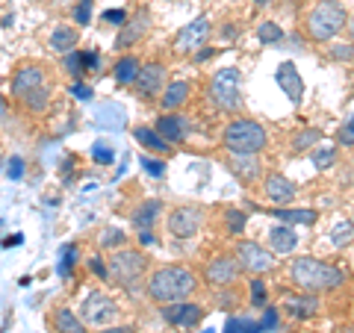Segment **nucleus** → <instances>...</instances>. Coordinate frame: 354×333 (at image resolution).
Instances as JSON below:
<instances>
[{
  "mask_svg": "<svg viewBox=\"0 0 354 333\" xmlns=\"http://www.w3.org/2000/svg\"><path fill=\"white\" fill-rule=\"evenodd\" d=\"M274 325H278V310L274 307H266V316L260 321V330H274Z\"/></svg>",
  "mask_w": 354,
  "mask_h": 333,
  "instance_id": "41",
  "label": "nucleus"
},
{
  "mask_svg": "<svg viewBox=\"0 0 354 333\" xmlns=\"http://www.w3.org/2000/svg\"><path fill=\"white\" fill-rule=\"evenodd\" d=\"M48 325L53 333H88L86 321L77 316V310H71V307H57L48 316Z\"/></svg>",
  "mask_w": 354,
  "mask_h": 333,
  "instance_id": "14",
  "label": "nucleus"
},
{
  "mask_svg": "<svg viewBox=\"0 0 354 333\" xmlns=\"http://www.w3.org/2000/svg\"><path fill=\"white\" fill-rule=\"evenodd\" d=\"M351 239H354V225H351V221H342V225H337V227H334V233H330V242H334L337 248L348 245Z\"/></svg>",
  "mask_w": 354,
  "mask_h": 333,
  "instance_id": "32",
  "label": "nucleus"
},
{
  "mask_svg": "<svg viewBox=\"0 0 354 333\" xmlns=\"http://www.w3.org/2000/svg\"><path fill=\"white\" fill-rule=\"evenodd\" d=\"M257 39L263 44H274V41H281L283 39V30L278 24H272V21H263V24L257 27Z\"/></svg>",
  "mask_w": 354,
  "mask_h": 333,
  "instance_id": "31",
  "label": "nucleus"
},
{
  "mask_svg": "<svg viewBox=\"0 0 354 333\" xmlns=\"http://www.w3.org/2000/svg\"><path fill=\"white\" fill-rule=\"evenodd\" d=\"M272 216H278L283 221H292V225H313L316 221L313 209H274Z\"/></svg>",
  "mask_w": 354,
  "mask_h": 333,
  "instance_id": "30",
  "label": "nucleus"
},
{
  "mask_svg": "<svg viewBox=\"0 0 354 333\" xmlns=\"http://www.w3.org/2000/svg\"><path fill=\"white\" fill-rule=\"evenodd\" d=\"M48 86V68L36 59H24L12 68V77H9V97L12 101H21L24 95H30L32 88Z\"/></svg>",
  "mask_w": 354,
  "mask_h": 333,
  "instance_id": "7",
  "label": "nucleus"
},
{
  "mask_svg": "<svg viewBox=\"0 0 354 333\" xmlns=\"http://www.w3.org/2000/svg\"><path fill=\"white\" fill-rule=\"evenodd\" d=\"M236 263H239V269L263 274V272H272L278 260L272 257V251L260 248L257 242H239V245H236Z\"/></svg>",
  "mask_w": 354,
  "mask_h": 333,
  "instance_id": "9",
  "label": "nucleus"
},
{
  "mask_svg": "<svg viewBox=\"0 0 354 333\" xmlns=\"http://www.w3.org/2000/svg\"><path fill=\"white\" fill-rule=\"evenodd\" d=\"M337 162V151L334 148H316L313 151V165L316 169H330Z\"/></svg>",
  "mask_w": 354,
  "mask_h": 333,
  "instance_id": "35",
  "label": "nucleus"
},
{
  "mask_svg": "<svg viewBox=\"0 0 354 333\" xmlns=\"http://www.w3.org/2000/svg\"><path fill=\"white\" fill-rule=\"evenodd\" d=\"M142 165H145V171L148 174H153V177H162V162L160 160H151V157H145V160H142Z\"/></svg>",
  "mask_w": 354,
  "mask_h": 333,
  "instance_id": "46",
  "label": "nucleus"
},
{
  "mask_svg": "<svg viewBox=\"0 0 354 333\" xmlns=\"http://www.w3.org/2000/svg\"><path fill=\"white\" fill-rule=\"evenodd\" d=\"M346 24H348V15H346V9H342V3H337V0H322L307 18V32L313 41H330Z\"/></svg>",
  "mask_w": 354,
  "mask_h": 333,
  "instance_id": "4",
  "label": "nucleus"
},
{
  "mask_svg": "<svg viewBox=\"0 0 354 333\" xmlns=\"http://www.w3.org/2000/svg\"><path fill=\"white\" fill-rule=\"evenodd\" d=\"M209 39V21L207 18H195L192 24H186L174 39V50L177 53H198Z\"/></svg>",
  "mask_w": 354,
  "mask_h": 333,
  "instance_id": "11",
  "label": "nucleus"
},
{
  "mask_svg": "<svg viewBox=\"0 0 354 333\" xmlns=\"http://www.w3.org/2000/svg\"><path fill=\"white\" fill-rule=\"evenodd\" d=\"M201 221H204V213L198 207H180L174 209V213L169 216V233L177 239H192L198 230H201Z\"/></svg>",
  "mask_w": 354,
  "mask_h": 333,
  "instance_id": "10",
  "label": "nucleus"
},
{
  "mask_svg": "<svg viewBox=\"0 0 354 333\" xmlns=\"http://www.w3.org/2000/svg\"><path fill=\"white\" fill-rule=\"evenodd\" d=\"M148 272V257H145V251H139V248H118L113 251V257H109L106 263V274H109V280H115L118 286H136L142 277H145Z\"/></svg>",
  "mask_w": 354,
  "mask_h": 333,
  "instance_id": "3",
  "label": "nucleus"
},
{
  "mask_svg": "<svg viewBox=\"0 0 354 333\" xmlns=\"http://www.w3.org/2000/svg\"><path fill=\"white\" fill-rule=\"evenodd\" d=\"M77 44H80V30L77 27H68V24H57L53 27V32H50V39H48V48L53 50V53H71V50H77Z\"/></svg>",
  "mask_w": 354,
  "mask_h": 333,
  "instance_id": "19",
  "label": "nucleus"
},
{
  "mask_svg": "<svg viewBox=\"0 0 354 333\" xmlns=\"http://www.w3.org/2000/svg\"><path fill=\"white\" fill-rule=\"evenodd\" d=\"M139 242L142 245H157V233L153 230H139Z\"/></svg>",
  "mask_w": 354,
  "mask_h": 333,
  "instance_id": "49",
  "label": "nucleus"
},
{
  "mask_svg": "<svg viewBox=\"0 0 354 333\" xmlns=\"http://www.w3.org/2000/svg\"><path fill=\"white\" fill-rule=\"evenodd\" d=\"M77 316L86 321V327H113L121 316V307L115 304V298L106 295L104 289H92V292H86V298L80 301Z\"/></svg>",
  "mask_w": 354,
  "mask_h": 333,
  "instance_id": "6",
  "label": "nucleus"
},
{
  "mask_svg": "<svg viewBox=\"0 0 354 333\" xmlns=\"http://www.w3.org/2000/svg\"><path fill=\"white\" fill-rule=\"evenodd\" d=\"M153 130H157L169 145H177V142H183L186 133H189V118L180 113H165L162 118H157V127Z\"/></svg>",
  "mask_w": 354,
  "mask_h": 333,
  "instance_id": "13",
  "label": "nucleus"
},
{
  "mask_svg": "<svg viewBox=\"0 0 354 333\" xmlns=\"http://www.w3.org/2000/svg\"><path fill=\"white\" fill-rule=\"evenodd\" d=\"M165 318L171 321V325L177 327H195L198 321H201L204 316V310L198 307V304H186V301H174V307H165L162 310Z\"/></svg>",
  "mask_w": 354,
  "mask_h": 333,
  "instance_id": "18",
  "label": "nucleus"
},
{
  "mask_svg": "<svg viewBox=\"0 0 354 333\" xmlns=\"http://www.w3.org/2000/svg\"><path fill=\"white\" fill-rule=\"evenodd\" d=\"M319 298L313 295V292H307L304 298H292L290 301V313L295 316V318H310V316H316L319 313Z\"/></svg>",
  "mask_w": 354,
  "mask_h": 333,
  "instance_id": "28",
  "label": "nucleus"
},
{
  "mask_svg": "<svg viewBox=\"0 0 354 333\" xmlns=\"http://www.w3.org/2000/svg\"><path fill=\"white\" fill-rule=\"evenodd\" d=\"M227 221H230V230L239 233V230H242V225H245V216L236 213V209H234V213H227Z\"/></svg>",
  "mask_w": 354,
  "mask_h": 333,
  "instance_id": "48",
  "label": "nucleus"
},
{
  "mask_svg": "<svg viewBox=\"0 0 354 333\" xmlns=\"http://www.w3.org/2000/svg\"><path fill=\"white\" fill-rule=\"evenodd\" d=\"M339 142H342V145H354V115H351L348 124L339 130Z\"/></svg>",
  "mask_w": 354,
  "mask_h": 333,
  "instance_id": "47",
  "label": "nucleus"
},
{
  "mask_svg": "<svg viewBox=\"0 0 354 333\" xmlns=\"http://www.w3.org/2000/svg\"><path fill=\"white\" fill-rule=\"evenodd\" d=\"M71 95L77 97V101H92V86H86L83 80H74Z\"/></svg>",
  "mask_w": 354,
  "mask_h": 333,
  "instance_id": "38",
  "label": "nucleus"
},
{
  "mask_svg": "<svg viewBox=\"0 0 354 333\" xmlns=\"http://www.w3.org/2000/svg\"><path fill=\"white\" fill-rule=\"evenodd\" d=\"M254 3H260V6H263V3H272V0H254Z\"/></svg>",
  "mask_w": 354,
  "mask_h": 333,
  "instance_id": "52",
  "label": "nucleus"
},
{
  "mask_svg": "<svg viewBox=\"0 0 354 333\" xmlns=\"http://www.w3.org/2000/svg\"><path fill=\"white\" fill-rule=\"evenodd\" d=\"M198 286V277L186 265H162L148 277V295L157 304L186 301Z\"/></svg>",
  "mask_w": 354,
  "mask_h": 333,
  "instance_id": "1",
  "label": "nucleus"
},
{
  "mask_svg": "<svg viewBox=\"0 0 354 333\" xmlns=\"http://www.w3.org/2000/svg\"><path fill=\"white\" fill-rule=\"evenodd\" d=\"M6 165H9V169H3V171L12 177V180H21V174H24V160H21V157H12Z\"/></svg>",
  "mask_w": 354,
  "mask_h": 333,
  "instance_id": "39",
  "label": "nucleus"
},
{
  "mask_svg": "<svg viewBox=\"0 0 354 333\" xmlns=\"http://www.w3.org/2000/svg\"><path fill=\"white\" fill-rule=\"evenodd\" d=\"M133 88H136L139 97H153V95H160L162 88H165V65H162V62H148V65H142L136 83H133Z\"/></svg>",
  "mask_w": 354,
  "mask_h": 333,
  "instance_id": "12",
  "label": "nucleus"
},
{
  "mask_svg": "<svg viewBox=\"0 0 354 333\" xmlns=\"http://www.w3.org/2000/svg\"><path fill=\"white\" fill-rule=\"evenodd\" d=\"M133 136H136V142L145 151H153V153H169L171 151V145L153 127H136V130H133Z\"/></svg>",
  "mask_w": 354,
  "mask_h": 333,
  "instance_id": "26",
  "label": "nucleus"
},
{
  "mask_svg": "<svg viewBox=\"0 0 354 333\" xmlns=\"http://www.w3.org/2000/svg\"><path fill=\"white\" fill-rule=\"evenodd\" d=\"M97 242H101V248L118 251V248L127 245V236H124V230H118V227H104L101 236H97Z\"/></svg>",
  "mask_w": 354,
  "mask_h": 333,
  "instance_id": "29",
  "label": "nucleus"
},
{
  "mask_svg": "<svg viewBox=\"0 0 354 333\" xmlns=\"http://www.w3.org/2000/svg\"><path fill=\"white\" fill-rule=\"evenodd\" d=\"M74 263H77V248H74V245H65V251H62V263H59V274H62V277H68Z\"/></svg>",
  "mask_w": 354,
  "mask_h": 333,
  "instance_id": "37",
  "label": "nucleus"
},
{
  "mask_svg": "<svg viewBox=\"0 0 354 333\" xmlns=\"http://www.w3.org/2000/svg\"><path fill=\"white\" fill-rule=\"evenodd\" d=\"M207 280L213 283V286H227V283H234L236 280V274H239V263L234 257H216V260H209L207 265Z\"/></svg>",
  "mask_w": 354,
  "mask_h": 333,
  "instance_id": "16",
  "label": "nucleus"
},
{
  "mask_svg": "<svg viewBox=\"0 0 354 333\" xmlns=\"http://www.w3.org/2000/svg\"><path fill=\"white\" fill-rule=\"evenodd\" d=\"M346 27H348V32H351V39H354V18L348 21V24H346Z\"/></svg>",
  "mask_w": 354,
  "mask_h": 333,
  "instance_id": "51",
  "label": "nucleus"
},
{
  "mask_svg": "<svg viewBox=\"0 0 354 333\" xmlns=\"http://www.w3.org/2000/svg\"><path fill=\"white\" fill-rule=\"evenodd\" d=\"M88 269H92L97 277H101V280H106V277H109V274H106V263H104L101 257H92V260H88Z\"/></svg>",
  "mask_w": 354,
  "mask_h": 333,
  "instance_id": "45",
  "label": "nucleus"
},
{
  "mask_svg": "<svg viewBox=\"0 0 354 333\" xmlns=\"http://www.w3.org/2000/svg\"><path fill=\"white\" fill-rule=\"evenodd\" d=\"M101 18H104V21H109V24L121 27V24H124V21H127V12H124V9H106V12H104Z\"/></svg>",
  "mask_w": 354,
  "mask_h": 333,
  "instance_id": "40",
  "label": "nucleus"
},
{
  "mask_svg": "<svg viewBox=\"0 0 354 333\" xmlns=\"http://www.w3.org/2000/svg\"><path fill=\"white\" fill-rule=\"evenodd\" d=\"M139 68H142V62L133 57V53H124L115 65H113V77H115V83L118 86H133L136 83V77H139Z\"/></svg>",
  "mask_w": 354,
  "mask_h": 333,
  "instance_id": "25",
  "label": "nucleus"
},
{
  "mask_svg": "<svg viewBox=\"0 0 354 333\" xmlns=\"http://www.w3.org/2000/svg\"><path fill=\"white\" fill-rule=\"evenodd\" d=\"M225 333H260V325L248 318H230L225 325Z\"/></svg>",
  "mask_w": 354,
  "mask_h": 333,
  "instance_id": "33",
  "label": "nucleus"
},
{
  "mask_svg": "<svg viewBox=\"0 0 354 333\" xmlns=\"http://www.w3.org/2000/svg\"><path fill=\"white\" fill-rule=\"evenodd\" d=\"M145 30H148V9H139L136 18H127L124 24H121V32H118V39H115V48L124 50V48H130V44H136L142 36H145Z\"/></svg>",
  "mask_w": 354,
  "mask_h": 333,
  "instance_id": "15",
  "label": "nucleus"
},
{
  "mask_svg": "<svg viewBox=\"0 0 354 333\" xmlns=\"http://www.w3.org/2000/svg\"><path fill=\"white\" fill-rule=\"evenodd\" d=\"M209 97L218 109L225 113H234V109L242 106V97H239V71L236 68H221L213 83H209Z\"/></svg>",
  "mask_w": 354,
  "mask_h": 333,
  "instance_id": "8",
  "label": "nucleus"
},
{
  "mask_svg": "<svg viewBox=\"0 0 354 333\" xmlns=\"http://www.w3.org/2000/svg\"><path fill=\"white\" fill-rule=\"evenodd\" d=\"M316 142H322V130H304V133H298V136L292 139V148L304 151L310 145H316Z\"/></svg>",
  "mask_w": 354,
  "mask_h": 333,
  "instance_id": "34",
  "label": "nucleus"
},
{
  "mask_svg": "<svg viewBox=\"0 0 354 333\" xmlns=\"http://www.w3.org/2000/svg\"><path fill=\"white\" fill-rule=\"evenodd\" d=\"M3 165H6V160H3V157H0V171H3Z\"/></svg>",
  "mask_w": 354,
  "mask_h": 333,
  "instance_id": "53",
  "label": "nucleus"
},
{
  "mask_svg": "<svg viewBox=\"0 0 354 333\" xmlns=\"http://www.w3.org/2000/svg\"><path fill=\"white\" fill-rule=\"evenodd\" d=\"M106 333H130V330H127V327H109Z\"/></svg>",
  "mask_w": 354,
  "mask_h": 333,
  "instance_id": "50",
  "label": "nucleus"
},
{
  "mask_svg": "<svg viewBox=\"0 0 354 333\" xmlns=\"http://www.w3.org/2000/svg\"><path fill=\"white\" fill-rule=\"evenodd\" d=\"M92 157H95L97 162H106V165H109V162H113V148H104V145H95V148H92Z\"/></svg>",
  "mask_w": 354,
  "mask_h": 333,
  "instance_id": "43",
  "label": "nucleus"
},
{
  "mask_svg": "<svg viewBox=\"0 0 354 333\" xmlns=\"http://www.w3.org/2000/svg\"><path fill=\"white\" fill-rule=\"evenodd\" d=\"M88 21H92V0H80V3L74 6V24L86 27Z\"/></svg>",
  "mask_w": 354,
  "mask_h": 333,
  "instance_id": "36",
  "label": "nucleus"
},
{
  "mask_svg": "<svg viewBox=\"0 0 354 333\" xmlns=\"http://www.w3.org/2000/svg\"><path fill=\"white\" fill-rule=\"evenodd\" d=\"M162 216V204L160 201H142L136 209H133V216H130V225L136 227V230H153L157 227V221Z\"/></svg>",
  "mask_w": 354,
  "mask_h": 333,
  "instance_id": "20",
  "label": "nucleus"
},
{
  "mask_svg": "<svg viewBox=\"0 0 354 333\" xmlns=\"http://www.w3.org/2000/svg\"><path fill=\"white\" fill-rule=\"evenodd\" d=\"M266 142H269V136H266L263 124H257L251 118L230 121L225 130V148L230 153H260L266 148Z\"/></svg>",
  "mask_w": 354,
  "mask_h": 333,
  "instance_id": "5",
  "label": "nucleus"
},
{
  "mask_svg": "<svg viewBox=\"0 0 354 333\" xmlns=\"http://www.w3.org/2000/svg\"><path fill=\"white\" fill-rule=\"evenodd\" d=\"M330 57H334V59H354V50H351V44H337V48L334 50H330Z\"/></svg>",
  "mask_w": 354,
  "mask_h": 333,
  "instance_id": "44",
  "label": "nucleus"
},
{
  "mask_svg": "<svg viewBox=\"0 0 354 333\" xmlns=\"http://www.w3.org/2000/svg\"><path fill=\"white\" fill-rule=\"evenodd\" d=\"M230 169H234V174L239 177V180H257L260 162H257L254 153H234V160H230Z\"/></svg>",
  "mask_w": 354,
  "mask_h": 333,
  "instance_id": "27",
  "label": "nucleus"
},
{
  "mask_svg": "<svg viewBox=\"0 0 354 333\" xmlns=\"http://www.w3.org/2000/svg\"><path fill=\"white\" fill-rule=\"evenodd\" d=\"M295 183L292 180H286L283 174H272V177H266V195L272 198V204H290L292 198H295Z\"/></svg>",
  "mask_w": 354,
  "mask_h": 333,
  "instance_id": "22",
  "label": "nucleus"
},
{
  "mask_svg": "<svg viewBox=\"0 0 354 333\" xmlns=\"http://www.w3.org/2000/svg\"><path fill=\"white\" fill-rule=\"evenodd\" d=\"M269 245H272V251H278V254H292L295 245H298L295 227H290V225L272 227V230H269Z\"/></svg>",
  "mask_w": 354,
  "mask_h": 333,
  "instance_id": "24",
  "label": "nucleus"
},
{
  "mask_svg": "<svg viewBox=\"0 0 354 333\" xmlns=\"http://www.w3.org/2000/svg\"><path fill=\"white\" fill-rule=\"evenodd\" d=\"M263 298H266V283L254 280L251 283V301H254V307H263Z\"/></svg>",
  "mask_w": 354,
  "mask_h": 333,
  "instance_id": "42",
  "label": "nucleus"
},
{
  "mask_svg": "<svg viewBox=\"0 0 354 333\" xmlns=\"http://www.w3.org/2000/svg\"><path fill=\"white\" fill-rule=\"evenodd\" d=\"M189 83L186 80H174V83H169L162 88V97H160V104H162V109L165 113H177L186 101H189Z\"/></svg>",
  "mask_w": 354,
  "mask_h": 333,
  "instance_id": "21",
  "label": "nucleus"
},
{
  "mask_svg": "<svg viewBox=\"0 0 354 333\" xmlns=\"http://www.w3.org/2000/svg\"><path fill=\"white\" fill-rule=\"evenodd\" d=\"M21 109H24L27 115H44L48 113V106H50V86H39V88H32L30 95H24L21 101H15Z\"/></svg>",
  "mask_w": 354,
  "mask_h": 333,
  "instance_id": "23",
  "label": "nucleus"
},
{
  "mask_svg": "<svg viewBox=\"0 0 354 333\" xmlns=\"http://www.w3.org/2000/svg\"><path fill=\"white\" fill-rule=\"evenodd\" d=\"M274 80H278V86L283 88V95L290 97L292 104H301V97H304V83H301V77H298V71H295L292 62H283L281 68L274 71Z\"/></svg>",
  "mask_w": 354,
  "mask_h": 333,
  "instance_id": "17",
  "label": "nucleus"
},
{
  "mask_svg": "<svg viewBox=\"0 0 354 333\" xmlns=\"http://www.w3.org/2000/svg\"><path fill=\"white\" fill-rule=\"evenodd\" d=\"M292 280L298 289H304V292H328V289H337V286L346 283V274H342L339 269H334V265H328L322 260H316V257H298L292 260Z\"/></svg>",
  "mask_w": 354,
  "mask_h": 333,
  "instance_id": "2",
  "label": "nucleus"
}]
</instances>
